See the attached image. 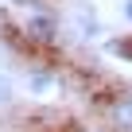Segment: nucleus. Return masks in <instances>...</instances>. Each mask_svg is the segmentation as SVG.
Returning a JSON list of instances; mask_svg holds the SVG:
<instances>
[{
	"mask_svg": "<svg viewBox=\"0 0 132 132\" xmlns=\"http://www.w3.org/2000/svg\"><path fill=\"white\" fill-rule=\"evenodd\" d=\"M120 51H124V54H132V43H120Z\"/></svg>",
	"mask_w": 132,
	"mask_h": 132,
	"instance_id": "7ed1b4c3",
	"label": "nucleus"
},
{
	"mask_svg": "<svg viewBox=\"0 0 132 132\" xmlns=\"http://www.w3.org/2000/svg\"><path fill=\"white\" fill-rule=\"evenodd\" d=\"M124 12H128V20H132V0H128V8H124Z\"/></svg>",
	"mask_w": 132,
	"mask_h": 132,
	"instance_id": "20e7f679",
	"label": "nucleus"
},
{
	"mask_svg": "<svg viewBox=\"0 0 132 132\" xmlns=\"http://www.w3.org/2000/svg\"><path fill=\"white\" fill-rule=\"evenodd\" d=\"M31 35L43 39V43H54V23L51 20H31Z\"/></svg>",
	"mask_w": 132,
	"mask_h": 132,
	"instance_id": "f03ea898",
	"label": "nucleus"
},
{
	"mask_svg": "<svg viewBox=\"0 0 132 132\" xmlns=\"http://www.w3.org/2000/svg\"><path fill=\"white\" fill-rule=\"evenodd\" d=\"M109 124L113 132H132V93H120L109 101Z\"/></svg>",
	"mask_w": 132,
	"mask_h": 132,
	"instance_id": "f257e3e1",
	"label": "nucleus"
},
{
	"mask_svg": "<svg viewBox=\"0 0 132 132\" xmlns=\"http://www.w3.org/2000/svg\"><path fill=\"white\" fill-rule=\"evenodd\" d=\"M86 132H105V128H86Z\"/></svg>",
	"mask_w": 132,
	"mask_h": 132,
	"instance_id": "39448f33",
	"label": "nucleus"
}]
</instances>
